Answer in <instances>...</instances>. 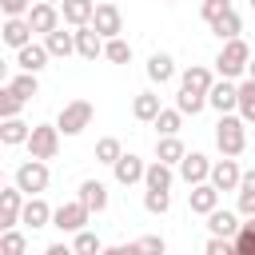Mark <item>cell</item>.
Returning <instances> with one entry per match:
<instances>
[{"label":"cell","instance_id":"cell-1","mask_svg":"<svg viewBox=\"0 0 255 255\" xmlns=\"http://www.w3.org/2000/svg\"><path fill=\"white\" fill-rule=\"evenodd\" d=\"M215 143H219L223 159L243 155V147H247V124H243V116H219V124H215Z\"/></svg>","mask_w":255,"mask_h":255},{"label":"cell","instance_id":"cell-2","mask_svg":"<svg viewBox=\"0 0 255 255\" xmlns=\"http://www.w3.org/2000/svg\"><path fill=\"white\" fill-rule=\"evenodd\" d=\"M215 68H219V76H223V80L243 76V72L251 68V48H247L243 40H227V44H223V52L215 56Z\"/></svg>","mask_w":255,"mask_h":255},{"label":"cell","instance_id":"cell-3","mask_svg":"<svg viewBox=\"0 0 255 255\" xmlns=\"http://www.w3.org/2000/svg\"><path fill=\"white\" fill-rule=\"evenodd\" d=\"M92 112H96V108H92L88 100H72V104H64V108H60L56 128H60L64 135H80V131L92 124Z\"/></svg>","mask_w":255,"mask_h":255},{"label":"cell","instance_id":"cell-4","mask_svg":"<svg viewBox=\"0 0 255 255\" xmlns=\"http://www.w3.org/2000/svg\"><path fill=\"white\" fill-rule=\"evenodd\" d=\"M48 163L44 159H28V163H20L16 167V187L32 199V195H40V191H48Z\"/></svg>","mask_w":255,"mask_h":255},{"label":"cell","instance_id":"cell-5","mask_svg":"<svg viewBox=\"0 0 255 255\" xmlns=\"http://www.w3.org/2000/svg\"><path fill=\"white\" fill-rule=\"evenodd\" d=\"M28 151H32V159H56V151H60V128L56 124H36L32 128V139H28Z\"/></svg>","mask_w":255,"mask_h":255},{"label":"cell","instance_id":"cell-6","mask_svg":"<svg viewBox=\"0 0 255 255\" xmlns=\"http://www.w3.org/2000/svg\"><path fill=\"white\" fill-rule=\"evenodd\" d=\"M88 219H92V211H88L80 199H72V203H60V207H56V215H52V227L80 235V231H88Z\"/></svg>","mask_w":255,"mask_h":255},{"label":"cell","instance_id":"cell-7","mask_svg":"<svg viewBox=\"0 0 255 255\" xmlns=\"http://www.w3.org/2000/svg\"><path fill=\"white\" fill-rule=\"evenodd\" d=\"M92 28L104 36V40H116L120 32H124V16H120V8L112 4V0H104V4H96V16H92Z\"/></svg>","mask_w":255,"mask_h":255},{"label":"cell","instance_id":"cell-8","mask_svg":"<svg viewBox=\"0 0 255 255\" xmlns=\"http://www.w3.org/2000/svg\"><path fill=\"white\" fill-rule=\"evenodd\" d=\"M179 179H183V183H191V187L207 183V179H211V159H207L203 151H187V155H183V163H179Z\"/></svg>","mask_w":255,"mask_h":255},{"label":"cell","instance_id":"cell-9","mask_svg":"<svg viewBox=\"0 0 255 255\" xmlns=\"http://www.w3.org/2000/svg\"><path fill=\"white\" fill-rule=\"evenodd\" d=\"M219 195L223 191H239V183H243V171H239V163L235 159H219V163H211V179H207Z\"/></svg>","mask_w":255,"mask_h":255},{"label":"cell","instance_id":"cell-10","mask_svg":"<svg viewBox=\"0 0 255 255\" xmlns=\"http://www.w3.org/2000/svg\"><path fill=\"white\" fill-rule=\"evenodd\" d=\"M24 191L12 183V187H4L0 191V223H4V231H12L16 223H20V215H24Z\"/></svg>","mask_w":255,"mask_h":255},{"label":"cell","instance_id":"cell-11","mask_svg":"<svg viewBox=\"0 0 255 255\" xmlns=\"http://www.w3.org/2000/svg\"><path fill=\"white\" fill-rule=\"evenodd\" d=\"M207 104H211L219 116H231V112L239 108V84H231V80H219V84L207 92Z\"/></svg>","mask_w":255,"mask_h":255},{"label":"cell","instance_id":"cell-12","mask_svg":"<svg viewBox=\"0 0 255 255\" xmlns=\"http://www.w3.org/2000/svg\"><path fill=\"white\" fill-rule=\"evenodd\" d=\"M112 171H116V183H124V187H131V183H139L143 175H147V163L139 159V155H131V151H124L116 163H112Z\"/></svg>","mask_w":255,"mask_h":255},{"label":"cell","instance_id":"cell-13","mask_svg":"<svg viewBox=\"0 0 255 255\" xmlns=\"http://www.w3.org/2000/svg\"><path fill=\"white\" fill-rule=\"evenodd\" d=\"M28 24H32V32H44V36H52V32L60 28V8H56V4H44V0H36V4H32V12H28Z\"/></svg>","mask_w":255,"mask_h":255},{"label":"cell","instance_id":"cell-14","mask_svg":"<svg viewBox=\"0 0 255 255\" xmlns=\"http://www.w3.org/2000/svg\"><path fill=\"white\" fill-rule=\"evenodd\" d=\"M0 36H4V44L16 48V52L28 48V44H32V24H28V16H12V20H4Z\"/></svg>","mask_w":255,"mask_h":255},{"label":"cell","instance_id":"cell-15","mask_svg":"<svg viewBox=\"0 0 255 255\" xmlns=\"http://www.w3.org/2000/svg\"><path fill=\"white\" fill-rule=\"evenodd\" d=\"M239 227H243V223H239L235 211H223V207H219V211L207 215V231H211V239H235Z\"/></svg>","mask_w":255,"mask_h":255},{"label":"cell","instance_id":"cell-16","mask_svg":"<svg viewBox=\"0 0 255 255\" xmlns=\"http://www.w3.org/2000/svg\"><path fill=\"white\" fill-rule=\"evenodd\" d=\"M60 16H64V24H72V28H88L92 16H96V0H64V4H60Z\"/></svg>","mask_w":255,"mask_h":255},{"label":"cell","instance_id":"cell-17","mask_svg":"<svg viewBox=\"0 0 255 255\" xmlns=\"http://www.w3.org/2000/svg\"><path fill=\"white\" fill-rule=\"evenodd\" d=\"M104 44H108V40H104V36H100L92 24H88V28H76V52H80L84 60H96V56H104Z\"/></svg>","mask_w":255,"mask_h":255},{"label":"cell","instance_id":"cell-18","mask_svg":"<svg viewBox=\"0 0 255 255\" xmlns=\"http://www.w3.org/2000/svg\"><path fill=\"white\" fill-rule=\"evenodd\" d=\"M187 203H191L195 215H211V211H219V191H215L211 183H199V187H191Z\"/></svg>","mask_w":255,"mask_h":255},{"label":"cell","instance_id":"cell-19","mask_svg":"<svg viewBox=\"0 0 255 255\" xmlns=\"http://www.w3.org/2000/svg\"><path fill=\"white\" fill-rule=\"evenodd\" d=\"M179 88H187V92H199V96H207L211 88H215V80H211V72L203 68V64H191L183 76H179Z\"/></svg>","mask_w":255,"mask_h":255},{"label":"cell","instance_id":"cell-20","mask_svg":"<svg viewBox=\"0 0 255 255\" xmlns=\"http://www.w3.org/2000/svg\"><path fill=\"white\" fill-rule=\"evenodd\" d=\"M183 155H187V147H183L179 135H159V139H155V159H159V163L171 167V163H183Z\"/></svg>","mask_w":255,"mask_h":255},{"label":"cell","instance_id":"cell-21","mask_svg":"<svg viewBox=\"0 0 255 255\" xmlns=\"http://www.w3.org/2000/svg\"><path fill=\"white\" fill-rule=\"evenodd\" d=\"M76 199H80V203H84L88 211H104V207H108V187H104L100 179H84V183H80V195H76Z\"/></svg>","mask_w":255,"mask_h":255},{"label":"cell","instance_id":"cell-22","mask_svg":"<svg viewBox=\"0 0 255 255\" xmlns=\"http://www.w3.org/2000/svg\"><path fill=\"white\" fill-rule=\"evenodd\" d=\"M52 215H56V211H52V207H48L40 195H32V199L24 203V215H20V223H28V227L36 231V227H48V223H52Z\"/></svg>","mask_w":255,"mask_h":255},{"label":"cell","instance_id":"cell-23","mask_svg":"<svg viewBox=\"0 0 255 255\" xmlns=\"http://www.w3.org/2000/svg\"><path fill=\"white\" fill-rule=\"evenodd\" d=\"M16 64H20V72H32V76H36V72L48 64V48H44V44H28V48L16 52Z\"/></svg>","mask_w":255,"mask_h":255},{"label":"cell","instance_id":"cell-24","mask_svg":"<svg viewBox=\"0 0 255 255\" xmlns=\"http://www.w3.org/2000/svg\"><path fill=\"white\" fill-rule=\"evenodd\" d=\"M147 80H151V84H167V80H175V60H171L167 52H155V56L147 60Z\"/></svg>","mask_w":255,"mask_h":255},{"label":"cell","instance_id":"cell-25","mask_svg":"<svg viewBox=\"0 0 255 255\" xmlns=\"http://www.w3.org/2000/svg\"><path fill=\"white\" fill-rule=\"evenodd\" d=\"M159 112H163V108H159V96H155V92H139V96H135V104H131V116H135V120H143V124H155V120H159Z\"/></svg>","mask_w":255,"mask_h":255},{"label":"cell","instance_id":"cell-26","mask_svg":"<svg viewBox=\"0 0 255 255\" xmlns=\"http://www.w3.org/2000/svg\"><path fill=\"white\" fill-rule=\"evenodd\" d=\"M143 183H147V191H171V183H175V171L167 167V163H147V175H143Z\"/></svg>","mask_w":255,"mask_h":255},{"label":"cell","instance_id":"cell-27","mask_svg":"<svg viewBox=\"0 0 255 255\" xmlns=\"http://www.w3.org/2000/svg\"><path fill=\"white\" fill-rule=\"evenodd\" d=\"M44 48H48V56H72L76 52V32H64V28H56L52 36H44Z\"/></svg>","mask_w":255,"mask_h":255},{"label":"cell","instance_id":"cell-28","mask_svg":"<svg viewBox=\"0 0 255 255\" xmlns=\"http://www.w3.org/2000/svg\"><path fill=\"white\" fill-rule=\"evenodd\" d=\"M32 139V128L16 116V120H4L0 124V143H8V147H16V143H28Z\"/></svg>","mask_w":255,"mask_h":255},{"label":"cell","instance_id":"cell-29","mask_svg":"<svg viewBox=\"0 0 255 255\" xmlns=\"http://www.w3.org/2000/svg\"><path fill=\"white\" fill-rule=\"evenodd\" d=\"M239 215L243 219H255V171H243V183H239Z\"/></svg>","mask_w":255,"mask_h":255},{"label":"cell","instance_id":"cell-30","mask_svg":"<svg viewBox=\"0 0 255 255\" xmlns=\"http://www.w3.org/2000/svg\"><path fill=\"white\" fill-rule=\"evenodd\" d=\"M211 32H215L223 44H227V40H239V32H243V24H239V12L231 8L223 20H215V24H211Z\"/></svg>","mask_w":255,"mask_h":255},{"label":"cell","instance_id":"cell-31","mask_svg":"<svg viewBox=\"0 0 255 255\" xmlns=\"http://www.w3.org/2000/svg\"><path fill=\"white\" fill-rule=\"evenodd\" d=\"M8 92H12V96H20V100H32V96L40 92V84H36V76H32V72H20V76H12V80H8Z\"/></svg>","mask_w":255,"mask_h":255},{"label":"cell","instance_id":"cell-32","mask_svg":"<svg viewBox=\"0 0 255 255\" xmlns=\"http://www.w3.org/2000/svg\"><path fill=\"white\" fill-rule=\"evenodd\" d=\"M175 108H179L183 116H199V112L207 108V96H199V92H187V88H179V96H175Z\"/></svg>","mask_w":255,"mask_h":255},{"label":"cell","instance_id":"cell-33","mask_svg":"<svg viewBox=\"0 0 255 255\" xmlns=\"http://www.w3.org/2000/svg\"><path fill=\"white\" fill-rule=\"evenodd\" d=\"M239 116H243V124H255V80L239 84Z\"/></svg>","mask_w":255,"mask_h":255},{"label":"cell","instance_id":"cell-34","mask_svg":"<svg viewBox=\"0 0 255 255\" xmlns=\"http://www.w3.org/2000/svg\"><path fill=\"white\" fill-rule=\"evenodd\" d=\"M179 124H183V112L179 108H163L159 120H155V131L159 135H179Z\"/></svg>","mask_w":255,"mask_h":255},{"label":"cell","instance_id":"cell-35","mask_svg":"<svg viewBox=\"0 0 255 255\" xmlns=\"http://www.w3.org/2000/svg\"><path fill=\"white\" fill-rule=\"evenodd\" d=\"M120 155H124V147H120L116 135H104V139L96 143V159H100V163H116Z\"/></svg>","mask_w":255,"mask_h":255},{"label":"cell","instance_id":"cell-36","mask_svg":"<svg viewBox=\"0 0 255 255\" xmlns=\"http://www.w3.org/2000/svg\"><path fill=\"white\" fill-rule=\"evenodd\" d=\"M24 251H28V239H24L16 227L0 235V255H24Z\"/></svg>","mask_w":255,"mask_h":255},{"label":"cell","instance_id":"cell-37","mask_svg":"<svg viewBox=\"0 0 255 255\" xmlns=\"http://www.w3.org/2000/svg\"><path fill=\"white\" fill-rule=\"evenodd\" d=\"M235 255H255V219H247L235 235Z\"/></svg>","mask_w":255,"mask_h":255},{"label":"cell","instance_id":"cell-38","mask_svg":"<svg viewBox=\"0 0 255 255\" xmlns=\"http://www.w3.org/2000/svg\"><path fill=\"white\" fill-rule=\"evenodd\" d=\"M104 56H108L112 64H128V60H131V44L116 36V40H108V44H104Z\"/></svg>","mask_w":255,"mask_h":255},{"label":"cell","instance_id":"cell-39","mask_svg":"<svg viewBox=\"0 0 255 255\" xmlns=\"http://www.w3.org/2000/svg\"><path fill=\"white\" fill-rule=\"evenodd\" d=\"M72 251H76V255H100V251H104V243H100L92 231H80V235L72 239Z\"/></svg>","mask_w":255,"mask_h":255},{"label":"cell","instance_id":"cell-40","mask_svg":"<svg viewBox=\"0 0 255 255\" xmlns=\"http://www.w3.org/2000/svg\"><path fill=\"white\" fill-rule=\"evenodd\" d=\"M143 207H147L151 215H163V211L171 207V195H167V191H143Z\"/></svg>","mask_w":255,"mask_h":255},{"label":"cell","instance_id":"cell-41","mask_svg":"<svg viewBox=\"0 0 255 255\" xmlns=\"http://www.w3.org/2000/svg\"><path fill=\"white\" fill-rule=\"evenodd\" d=\"M199 12H203V20H207V24H215V20H223V16L231 12V0H203V8H199Z\"/></svg>","mask_w":255,"mask_h":255},{"label":"cell","instance_id":"cell-42","mask_svg":"<svg viewBox=\"0 0 255 255\" xmlns=\"http://www.w3.org/2000/svg\"><path fill=\"white\" fill-rule=\"evenodd\" d=\"M20 104H24V100L4 88V92H0V120H16V116H20Z\"/></svg>","mask_w":255,"mask_h":255},{"label":"cell","instance_id":"cell-43","mask_svg":"<svg viewBox=\"0 0 255 255\" xmlns=\"http://www.w3.org/2000/svg\"><path fill=\"white\" fill-rule=\"evenodd\" d=\"M135 251L139 255H163L167 243H163V235H143V239H135Z\"/></svg>","mask_w":255,"mask_h":255},{"label":"cell","instance_id":"cell-44","mask_svg":"<svg viewBox=\"0 0 255 255\" xmlns=\"http://www.w3.org/2000/svg\"><path fill=\"white\" fill-rule=\"evenodd\" d=\"M0 8H4V16L12 20V16H28V12H32V0H0Z\"/></svg>","mask_w":255,"mask_h":255},{"label":"cell","instance_id":"cell-45","mask_svg":"<svg viewBox=\"0 0 255 255\" xmlns=\"http://www.w3.org/2000/svg\"><path fill=\"white\" fill-rule=\"evenodd\" d=\"M207 255H235L231 239H207Z\"/></svg>","mask_w":255,"mask_h":255},{"label":"cell","instance_id":"cell-46","mask_svg":"<svg viewBox=\"0 0 255 255\" xmlns=\"http://www.w3.org/2000/svg\"><path fill=\"white\" fill-rule=\"evenodd\" d=\"M100 255H139V251H135V243H116V247H104Z\"/></svg>","mask_w":255,"mask_h":255},{"label":"cell","instance_id":"cell-47","mask_svg":"<svg viewBox=\"0 0 255 255\" xmlns=\"http://www.w3.org/2000/svg\"><path fill=\"white\" fill-rule=\"evenodd\" d=\"M44 255H76V251H72V247H68V243H52V247H48V251H44Z\"/></svg>","mask_w":255,"mask_h":255},{"label":"cell","instance_id":"cell-48","mask_svg":"<svg viewBox=\"0 0 255 255\" xmlns=\"http://www.w3.org/2000/svg\"><path fill=\"white\" fill-rule=\"evenodd\" d=\"M247 80H255V60H251V68H247Z\"/></svg>","mask_w":255,"mask_h":255},{"label":"cell","instance_id":"cell-49","mask_svg":"<svg viewBox=\"0 0 255 255\" xmlns=\"http://www.w3.org/2000/svg\"><path fill=\"white\" fill-rule=\"evenodd\" d=\"M44 4H56V8H60V4H64V0H44Z\"/></svg>","mask_w":255,"mask_h":255},{"label":"cell","instance_id":"cell-50","mask_svg":"<svg viewBox=\"0 0 255 255\" xmlns=\"http://www.w3.org/2000/svg\"><path fill=\"white\" fill-rule=\"evenodd\" d=\"M247 4H251V8H255V0H247Z\"/></svg>","mask_w":255,"mask_h":255},{"label":"cell","instance_id":"cell-51","mask_svg":"<svg viewBox=\"0 0 255 255\" xmlns=\"http://www.w3.org/2000/svg\"><path fill=\"white\" fill-rule=\"evenodd\" d=\"M96 4H104V0H96Z\"/></svg>","mask_w":255,"mask_h":255},{"label":"cell","instance_id":"cell-52","mask_svg":"<svg viewBox=\"0 0 255 255\" xmlns=\"http://www.w3.org/2000/svg\"><path fill=\"white\" fill-rule=\"evenodd\" d=\"M163 4H171V0H163Z\"/></svg>","mask_w":255,"mask_h":255}]
</instances>
